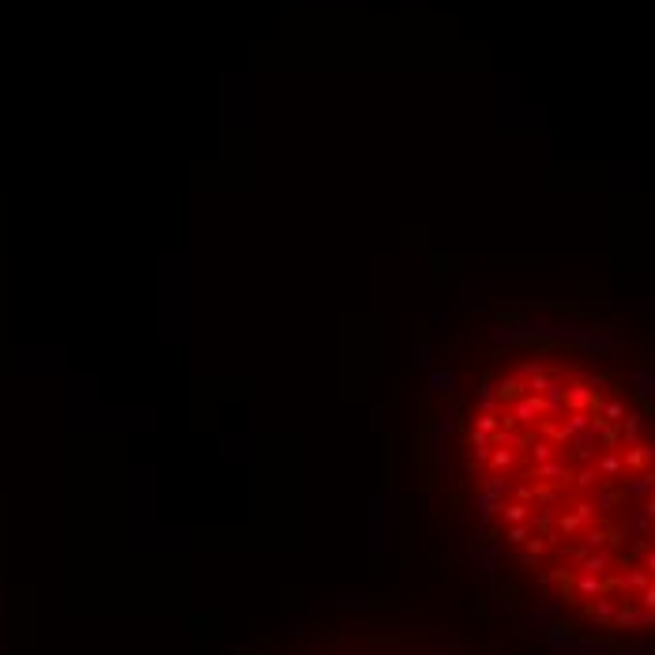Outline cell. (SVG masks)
<instances>
[{
    "label": "cell",
    "instance_id": "1",
    "mask_svg": "<svg viewBox=\"0 0 655 655\" xmlns=\"http://www.w3.org/2000/svg\"><path fill=\"white\" fill-rule=\"evenodd\" d=\"M475 505L554 592L610 629L655 625V422L577 354H512L471 399Z\"/></svg>",
    "mask_w": 655,
    "mask_h": 655
}]
</instances>
